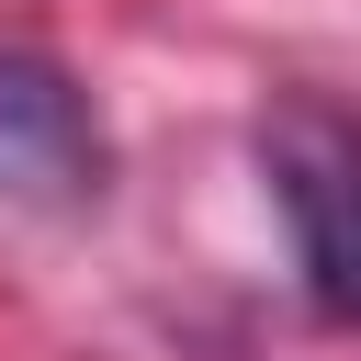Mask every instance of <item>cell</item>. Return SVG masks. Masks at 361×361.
<instances>
[{
	"mask_svg": "<svg viewBox=\"0 0 361 361\" xmlns=\"http://www.w3.org/2000/svg\"><path fill=\"white\" fill-rule=\"evenodd\" d=\"M102 180H113V135H102L90 90L45 45L0 34V203L79 214V203H102Z\"/></svg>",
	"mask_w": 361,
	"mask_h": 361,
	"instance_id": "obj_2",
	"label": "cell"
},
{
	"mask_svg": "<svg viewBox=\"0 0 361 361\" xmlns=\"http://www.w3.org/2000/svg\"><path fill=\"white\" fill-rule=\"evenodd\" d=\"M259 169H271V203L293 226V271H305L316 316L361 327V124L338 102L293 90L259 124Z\"/></svg>",
	"mask_w": 361,
	"mask_h": 361,
	"instance_id": "obj_1",
	"label": "cell"
}]
</instances>
